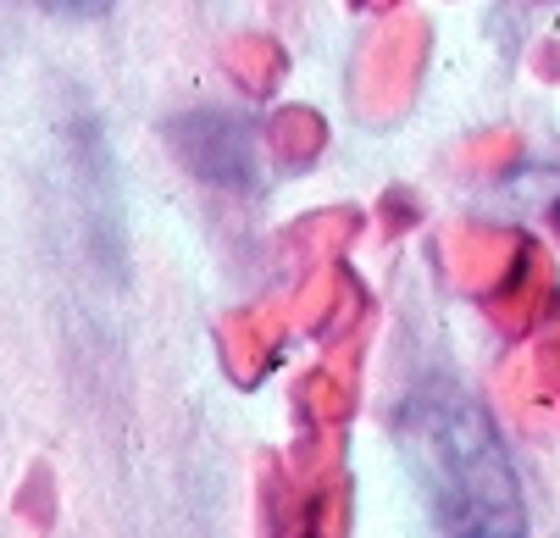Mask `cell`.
I'll list each match as a JSON object with an SVG mask.
<instances>
[{
	"label": "cell",
	"mask_w": 560,
	"mask_h": 538,
	"mask_svg": "<svg viewBox=\"0 0 560 538\" xmlns=\"http://www.w3.org/2000/svg\"><path fill=\"white\" fill-rule=\"evenodd\" d=\"M417 483L450 533H522V494L505 467L494 428L466 400H417L399 411Z\"/></svg>",
	"instance_id": "6da1fadb"
},
{
	"label": "cell",
	"mask_w": 560,
	"mask_h": 538,
	"mask_svg": "<svg viewBox=\"0 0 560 538\" xmlns=\"http://www.w3.org/2000/svg\"><path fill=\"white\" fill-rule=\"evenodd\" d=\"M178 150H184V167L200 173L206 184L222 189H250L256 178V150H250V128L233 122L222 112H200L178 128Z\"/></svg>",
	"instance_id": "7a4b0ae2"
},
{
	"label": "cell",
	"mask_w": 560,
	"mask_h": 538,
	"mask_svg": "<svg viewBox=\"0 0 560 538\" xmlns=\"http://www.w3.org/2000/svg\"><path fill=\"white\" fill-rule=\"evenodd\" d=\"M422 56H428V28L411 17V23H394L366 67H361V106L372 112H399L411 95H417V72H422Z\"/></svg>",
	"instance_id": "3957f363"
},
{
	"label": "cell",
	"mask_w": 560,
	"mask_h": 538,
	"mask_svg": "<svg viewBox=\"0 0 560 538\" xmlns=\"http://www.w3.org/2000/svg\"><path fill=\"white\" fill-rule=\"evenodd\" d=\"M450 272L466 283V289H483L494 294L505 283V272L516 267L522 256V239L516 234H500V227H460V234H450Z\"/></svg>",
	"instance_id": "277c9868"
},
{
	"label": "cell",
	"mask_w": 560,
	"mask_h": 538,
	"mask_svg": "<svg viewBox=\"0 0 560 538\" xmlns=\"http://www.w3.org/2000/svg\"><path fill=\"white\" fill-rule=\"evenodd\" d=\"M278 334H283V323H278L272 312L233 317V323L222 328V361H228V372H233L238 383L267 377V366L278 361Z\"/></svg>",
	"instance_id": "5b68a950"
},
{
	"label": "cell",
	"mask_w": 560,
	"mask_h": 538,
	"mask_svg": "<svg viewBox=\"0 0 560 538\" xmlns=\"http://www.w3.org/2000/svg\"><path fill=\"white\" fill-rule=\"evenodd\" d=\"M323 144H328V128H323V117H316V112L289 106V112L272 117V150H278L289 167H305L311 156H323Z\"/></svg>",
	"instance_id": "8992f818"
},
{
	"label": "cell",
	"mask_w": 560,
	"mask_h": 538,
	"mask_svg": "<svg viewBox=\"0 0 560 538\" xmlns=\"http://www.w3.org/2000/svg\"><path fill=\"white\" fill-rule=\"evenodd\" d=\"M228 67L238 72L245 95H267V90H278V79H283V50H278V39L250 34V39H233Z\"/></svg>",
	"instance_id": "52a82bcc"
},
{
	"label": "cell",
	"mask_w": 560,
	"mask_h": 538,
	"mask_svg": "<svg viewBox=\"0 0 560 538\" xmlns=\"http://www.w3.org/2000/svg\"><path fill=\"white\" fill-rule=\"evenodd\" d=\"M406 222H417V200H411L406 189H394V195L383 200V227H388V234H399Z\"/></svg>",
	"instance_id": "ba28073f"
},
{
	"label": "cell",
	"mask_w": 560,
	"mask_h": 538,
	"mask_svg": "<svg viewBox=\"0 0 560 538\" xmlns=\"http://www.w3.org/2000/svg\"><path fill=\"white\" fill-rule=\"evenodd\" d=\"M533 372H538V389H560V339H544L538 344Z\"/></svg>",
	"instance_id": "9c48e42d"
},
{
	"label": "cell",
	"mask_w": 560,
	"mask_h": 538,
	"mask_svg": "<svg viewBox=\"0 0 560 538\" xmlns=\"http://www.w3.org/2000/svg\"><path fill=\"white\" fill-rule=\"evenodd\" d=\"M50 7H61V12H106L112 0H50Z\"/></svg>",
	"instance_id": "30bf717a"
},
{
	"label": "cell",
	"mask_w": 560,
	"mask_h": 538,
	"mask_svg": "<svg viewBox=\"0 0 560 538\" xmlns=\"http://www.w3.org/2000/svg\"><path fill=\"white\" fill-rule=\"evenodd\" d=\"M355 7H372V12H388V7H394V0H355Z\"/></svg>",
	"instance_id": "8fae6325"
},
{
	"label": "cell",
	"mask_w": 560,
	"mask_h": 538,
	"mask_svg": "<svg viewBox=\"0 0 560 538\" xmlns=\"http://www.w3.org/2000/svg\"><path fill=\"white\" fill-rule=\"evenodd\" d=\"M549 217H555V234H560V206H555V211H549Z\"/></svg>",
	"instance_id": "7c38bea8"
}]
</instances>
